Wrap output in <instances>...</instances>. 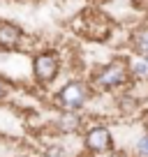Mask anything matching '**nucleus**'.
Here are the masks:
<instances>
[{
	"mask_svg": "<svg viewBox=\"0 0 148 157\" xmlns=\"http://www.w3.org/2000/svg\"><path fill=\"white\" fill-rule=\"evenodd\" d=\"M90 97V88L84 81H69L58 90V104L63 111H79Z\"/></svg>",
	"mask_w": 148,
	"mask_h": 157,
	"instance_id": "obj_1",
	"label": "nucleus"
},
{
	"mask_svg": "<svg viewBox=\"0 0 148 157\" xmlns=\"http://www.w3.org/2000/svg\"><path fill=\"white\" fill-rule=\"evenodd\" d=\"M127 78H130L127 63L114 60V63L104 65L102 69H97V74H95V86H99V88H104V90H114V88H120L123 83H127Z\"/></svg>",
	"mask_w": 148,
	"mask_h": 157,
	"instance_id": "obj_2",
	"label": "nucleus"
},
{
	"mask_svg": "<svg viewBox=\"0 0 148 157\" xmlns=\"http://www.w3.org/2000/svg\"><path fill=\"white\" fill-rule=\"evenodd\" d=\"M86 150L93 152V155H104V152L114 150V136H111V129L107 125H93L88 127L84 136Z\"/></svg>",
	"mask_w": 148,
	"mask_h": 157,
	"instance_id": "obj_3",
	"label": "nucleus"
},
{
	"mask_svg": "<svg viewBox=\"0 0 148 157\" xmlns=\"http://www.w3.org/2000/svg\"><path fill=\"white\" fill-rule=\"evenodd\" d=\"M60 72V60L53 51H44V53L35 56L33 60V74L37 83H51Z\"/></svg>",
	"mask_w": 148,
	"mask_h": 157,
	"instance_id": "obj_4",
	"label": "nucleus"
},
{
	"mask_svg": "<svg viewBox=\"0 0 148 157\" xmlns=\"http://www.w3.org/2000/svg\"><path fill=\"white\" fill-rule=\"evenodd\" d=\"M84 120H81L79 111H60L58 118H56V129L65 134H72V132H79Z\"/></svg>",
	"mask_w": 148,
	"mask_h": 157,
	"instance_id": "obj_5",
	"label": "nucleus"
},
{
	"mask_svg": "<svg viewBox=\"0 0 148 157\" xmlns=\"http://www.w3.org/2000/svg\"><path fill=\"white\" fill-rule=\"evenodd\" d=\"M21 42V28L10 21H2L0 23V46L2 49H14Z\"/></svg>",
	"mask_w": 148,
	"mask_h": 157,
	"instance_id": "obj_6",
	"label": "nucleus"
},
{
	"mask_svg": "<svg viewBox=\"0 0 148 157\" xmlns=\"http://www.w3.org/2000/svg\"><path fill=\"white\" fill-rule=\"evenodd\" d=\"M134 44L141 53H148V30H141V33L134 35Z\"/></svg>",
	"mask_w": 148,
	"mask_h": 157,
	"instance_id": "obj_7",
	"label": "nucleus"
},
{
	"mask_svg": "<svg viewBox=\"0 0 148 157\" xmlns=\"http://www.w3.org/2000/svg\"><path fill=\"white\" fill-rule=\"evenodd\" d=\"M130 72H132L137 78H146L148 76V63H146V60H141V63H132Z\"/></svg>",
	"mask_w": 148,
	"mask_h": 157,
	"instance_id": "obj_8",
	"label": "nucleus"
},
{
	"mask_svg": "<svg viewBox=\"0 0 148 157\" xmlns=\"http://www.w3.org/2000/svg\"><path fill=\"white\" fill-rule=\"evenodd\" d=\"M137 152H139V157H148V134H143L137 141Z\"/></svg>",
	"mask_w": 148,
	"mask_h": 157,
	"instance_id": "obj_9",
	"label": "nucleus"
},
{
	"mask_svg": "<svg viewBox=\"0 0 148 157\" xmlns=\"http://www.w3.org/2000/svg\"><path fill=\"white\" fill-rule=\"evenodd\" d=\"M46 157H67V152L63 150V146H51L46 150Z\"/></svg>",
	"mask_w": 148,
	"mask_h": 157,
	"instance_id": "obj_10",
	"label": "nucleus"
},
{
	"mask_svg": "<svg viewBox=\"0 0 148 157\" xmlns=\"http://www.w3.org/2000/svg\"><path fill=\"white\" fill-rule=\"evenodd\" d=\"M5 93H7V88H5V81H2V78H0V99L5 97Z\"/></svg>",
	"mask_w": 148,
	"mask_h": 157,
	"instance_id": "obj_11",
	"label": "nucleus"
},
{
	"mask_svg": "<svg viewBox=\"0 0 148 157\" xmlns=\"http://www.w3.org/2000/svg\"><path fill=\"white\" fill-rule=\"evenodd\" d=\"M143 60H146V63H148V53H143Z\"/></svg>",
	"mask_w": 148,
	"mask_h": 157,
	"instance_id": "obj_12",
	"label": "nucleus"
},
{
	"mask_svg": "<svg viewBox=\"0 0 148 157\" xmlns=\"http://www.w3.org/2000/svg\"><path fill=\"white\" fill-rule=\"evenodd\" d=\"M21 157H30V155H21Z\"/></svg>",
	"mask_w": 148,
	"mask_h": 157,
	"instance_id": "obj_13",
	"label": "nucleus"
}]
</instances>
